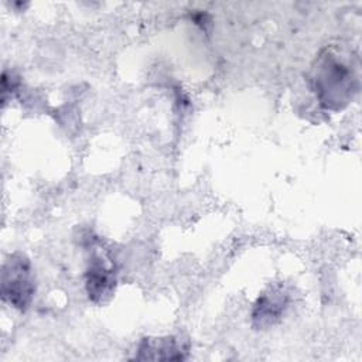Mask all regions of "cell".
Returning <instances> with one entry per match:
<instances>
[{"label": "cell", "mask_w": 362, "mask_h": 362, "mask_svg": "<svg viewBox=\"0 0 362 362\" xmlns=\"http://www.w3.org/2000/svg\"><path fill=\"white\" fill-rule=\"evenodd\" d=\"M189 341L178 335L147 337L137 346L136 361H184L189 354Z\"/></svg>", "instance_id": "277c9868"}, {"label": "cell", "mask_w": 362, "mask_h": 362, "mask_svg": "<svg viewBox=\"0 0 362 362\" xmlns=\"http://www.w3.org/2000/svg\"><path fill=\"white\" fill-rule=\"evenodd\" d=\"M287 304H288V294L281 286H277L264 291L255 303V307L252 311L253 325L262 329L274 325L284 314Z\"/></svg>", "instance_id": "5b68a950"}, {"label": "cell", "mask_w": 362, "mask_h": 362, "mask_svg": "<svg viewBox=\"0 0 362 362\" xmlns=\"http://www.w3.org/2000/svg\"><path fill=\"white\" fill-rule=\"evenodd\" d=\"M116 267L106 249L92 246L89 263L85 273V287L89 300L103 304L110 300L116 288Z\"/></svg>", "instance_id": "3957f363"}, {"label": "cell", "mask_w": 362, "mask_h": 362, "mask_svg": "<svg viewBox=\"0 0 362 362\" xmlns=\"http://www.w3.org/2000/svg\"><path fill=\"white\" fill-rule=\"evenodd\" d=\"M35 294V279L30 259L20 253H11L1 267V298L11 307L25 311Z\"/></svg>", "instance_id": "7a4b0ae2"}, {"label": "cell", "mask_w": 362, "mask_h": 362, "mask_svg": "<svg viewBox=\"0 0 362 362\" xmlns=\"http://www.w3.org/2000/svg\"><path fill=\"white\" fill-rule=\"evenodd\" d=\"M308 82L322 107L344 109L359 89L358 57L342 47H325L310 68Z\"/></svg>", "instance_id": "6da1fadb"}]
</instances>
